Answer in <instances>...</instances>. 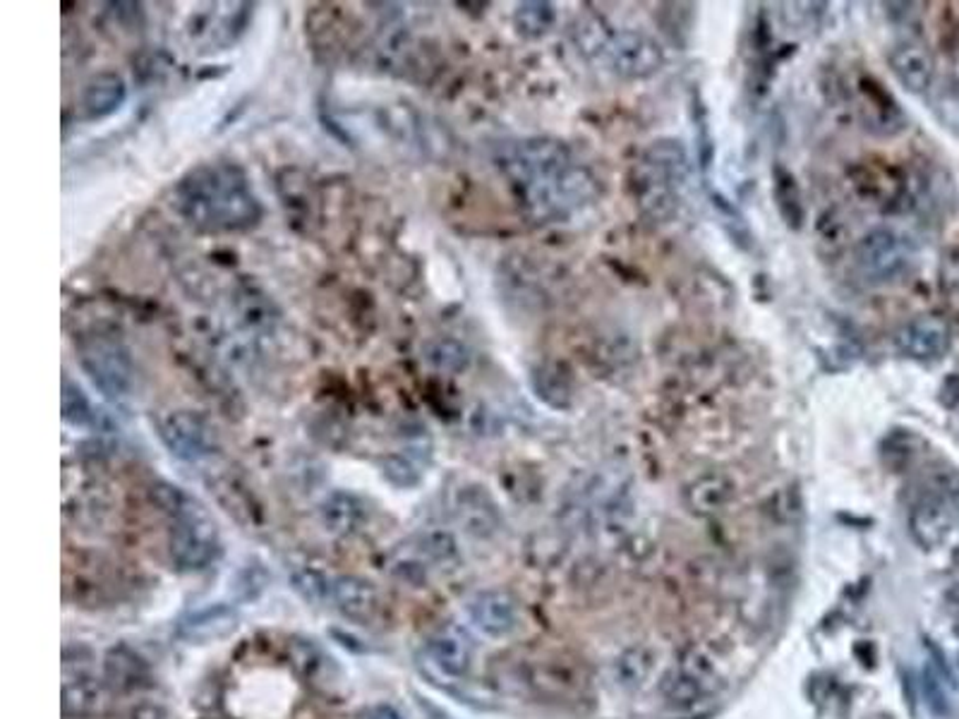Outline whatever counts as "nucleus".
I'll return each instance as SVG.
<instances>
[{"label": "nucleus", "instance_id": "obj_13", "mask_svg": "<svg viewBox=\"0 0 959 719\" xmlns=\"http://www.w3.org/2000/svg\"><path fill=\"white\" fill-rule=\"evenodd\" d=\"M471 618L475 626L487 633L492 638H506L520 624V607L518 600L509 590H483L471 602Z\"/></svg>", "mask_w": 959, "mask_h": 719}, {"label": "nucleus", "instance_id": "obj_34", "mask_svg": "<svg viewBox=\"0 0 959 719\" xmlns=\"http://www.w3.org/2000/svg\"><path fill=\"white\" fill-rule=\"evenodd\" d=\"M945 600H948V604H950V610L959 616V581L948 590V595H945Z\"/></svg>", "mask_w": 959, "mask_h": 719}, {"label": "nucleus", "instance_id": "obj_28", "mask_svg": "<svg viewBox=\"0 0 959 719\" xmlns=\"http://www.w3.org/2000/svg\"><path fill=\"white\" fill-rule=\"evenodd\" d=\"M430 358L444 370H463L468 364V352L454 341H440L430 352Z\"/></svg>", "mask_w": 959, "mask_h": 719}, {"label": "nucleus", "instance_id": "obj_3", "mask_svg": "<svg viewBox=\"0 0 959 719\" xmlns=\"http://www.w3.org/2000/svg\"><path fill=\"white\" fill-rule=\"evenodd\" d=\"M164 511L171 518V559L180 569H204L219 554V532L200 504L178 487H159Z\"/></svg>", "mask_w": 959, "mask_h": 719}, {"label": "nucleus", "instance_id": "obj_18", "mask_svg": "<svg viewBox=\"0 0 959 719\" xmlns=\"http://www.w3.org/2000/svg\"><path fill=\"white\" fill-rule=\"evenodd\" d=\"M657 669V653L651 645L636 643L624 647L612 662V681L624 690H639L653 679Z\"/></svg>", "mask_w": 959, "mask_h": 719}, {"label": "nucleus", "instance_id": "obj_25", "mask_svg": "<svg viewBox=\"0 0 959 719\" xmlns=\"http://www.w3.org/2000/svg\"><path fill=\"white\" fill-rule=\"evenodd\" d=\"M360 518V504L350 495H331L322 506V520L331 532H350Z\"/></svg>", "mask_w": 959, "mask_h": 719}, {"label": "nucleus", "instance_id": "obj_15", "mask_svg": "<svg viewBox=\"0 0 959 719\" xmlns=\"http://www.w3.org/2000/svg\"><path fill=\"white\" fill-rule=\"evenodd\" d=\"M334 607L356 624H375L382 614V598L379 590L356 575H341L327 590Z\"/></svg>", "mask_w": 959, "mask_h": 719}, {"label": "nucleus", "instance_id": "obj_14", "mask_svg": "<svg viewBox=\"0 0 959 719\" xmlns=\"http://www.w3.org/2000/svg\"><path fill=\"white\" fill-rule=\"evenodd\" d=\"M893 75L897 82L911 94H924L930 89L936 77V61L934 53L919 39L899 41L887 55Z\"/></svg>", "mask_w": 959, "mask_h": 719}, {"label": "nucleus", "instance_id": "obj_5", "mask_svg": "<svg viewBox=\"0 0 959 719\" xmlns=\"http://www.w3.org/2000/svg\"><path fill=\"white\" fill-rule=\"evenodd\" d=\"M719 684V674L710 655L691 647L676 667L662 679V700L674 712H688L708 702Z\"/></svg>", "mask_w": 959, "mask_h": 719}, {"label": "nucleus", "instance_id": "obj_24", "mask_svg": "<svg viewBox=\"0 0 959 719\" xmlns=\"http://www.w3.org/2000/svg\"><path fill=\"white\" fill-rule=\"evenodd\" d=\"M432 567L430 561L425 559V554L420 552V549H399L397 557L391 561V575L397 578L399 583H405L408 588H422L428 583Z\"/></svg>", "mask_w": 959, "mask_h": 719}, {"label": "nucleus", "instance_id": "obj_26", "mask_svg": "<svg viewBox=\"0 0 959 719\" xmlns=\"http://www.w3.org/2000/svg\"><path fill=\"white\" fill-rule=\"evenodd\" d=\"M418 549L425 554L432 569H456L461 559L456 540L451 538L449 532H428L425 538L420 540Z\"/></svg>", "mask_w": 959, "mask_h": 719}, {"label": "nucleus", "instance_id": "obj_21", "mask_svg": "<svg viewBox=\"0 0 959 719\" xmlns=\"http://www.w3.org/2000/svg\"><path fill=\"white\" fill-rule=\"evenodd\" d=\"M63 710L67 717H89L104 702V681L94 679L92 674L63 676Z\"/></svg>", "mask_w": 959, "mask_h": 719}, {"label": "nucleus", "instance_id": "obj_32", "mask_svg": "<svg viewBox=\"0 0 959 719\" xmlns=\"http://www.w3.org/2000/svg\"><path fill=\"white\" fill-rule=\"evenodd\" d=\"M125 719H166V710L157 702H143L125 715Z\"/></svg>", "mask_w": 959, "mask_h": 719}, {"label": "nucleus", "instance_id": "obj_31", "mask_svg": "<svg viewBox=\"0 0 959 719\" xmlns=\"http://www.w3.org/2000/svg\"><path fill=\"white\" fill-rule=\"evenodd\" d=\"M924 679H926V694L930 698V708L938 710V712H945V708H948V702H945V696H942V690H940V684L936 681L934 672L928 669Z\"/></svg>", "mask_w": 959, "mask_h": 719}, {"label": "nucleus", "instance_id": "obj_27", "mask_svg": "<svg viewBox=\"0 0 959 719\" xmlns=\"http://www.w3.org/2000/svg\"><path fill=\"white\" fill-rule=\"evenodd\" d=\"M211 628H217V631H219V636H223V633L233 631V628H235V614H233L231 610L219 607V610H214V612L209 610V612H204V614H200V616H194L190 624H186L188 638H194V641L217 638V633L211 631Z\"/></svg>", "mask_w": 959, "mask_h": 719}, {"label": "nucleus", "instance_id": "obj_10", "mask_svg": "<svg viewBox=\"0 0 959 719\" xmlns=\"http://www.w3.org/2000/svg\"><path fill=\"white\" fill-rule=\"evenodd\" d=\"M950 324L938 315H919L895 334L899 356L916 362H936L950 350Z\"/></svg>", "mask_w": 959, "mask_h": 719}, {"label": "nucleus", "instance_id": "obj_9", "mask_svg": "<svg viewBox=\"0 0 959 719\" xmlns=\"http://www.w3.org/2000/svg\"><path fill=\"white\" fill-rule=\"evenodd\" d=\"M159 436L176 458L188 463L209 458L217 446V436L209 422L190 411L168 413L159 425Z\"/></svg>", "mask_w": 959, "mask_h": 719}, {"label": "nucleus", "instance_id": "obj_23", "mask_svg": "<svg viewBox=\"0 0 959 719\" xmlns=\"http://www.w3.org/2000/svg\"><path fill=\"white\" fill-rule=\"evenodd\" d=\"M557 22V12L552 3H520L516 8L514 15V24L518 34H524L526 39H540L545 36L549 30H552Z\"/></svg>", "mask_w": 959, "mask_h": 719}, {"label": "nucleus", "instance_id": "obj_4", "mask_svg": "<svg viewBox=\"0 0 959 719\" xmlns=\"http://www.w3.org/2000/svg\"><path fill=\"white\" fill-rule=\"evenodd\" d=\"M520 681L549 702H578L590 696V669L571 653H542L520 665Z\"/></svg>", "mask_w": 959, "mask_h": 719}, {"label": "nucleus", "instance_id": "obj_7", "mask_svg": "<svg viewBox=\"0 0 959 719\" xmlns=\"http://www.w3.org/2000/svg\"><path fill=\"white\" fill-rule=\"evenodd\" d=\"M600 61L608 63L616 77L636 82L660 73L665 65V51L653 36L636 30H619L610 34Z\"/></svg>", "mask_w": 959, "mask_h": 719}, {"label": "nucleus", "instance_id": "obj_30", "mask_svg": "<svg viewBox=\"0 0 959 719\" xmlns=\"http://www.w3.org/2000/svg\"><path fill=\"white\" fill-rule=\"evenodd\" d=\"M936 489L955 506V511L959 514V470L955 468L940 470L936 477Z\"/></svg>", "mask_w": 959, "mask_h": 719}, {"label": "nucleus", "instance_id": "obj_8", "mask_svg": "<svg viewBox=\"0 0 959 719\" xmlns=\"http://www.w3.org/2000/svg\"><path fill=\"white\" fill-rule=\"evenodd\" d=\"M84 372L110 401H123L133 389V362L128 350L113 341H94L82 352Z\"/></svg>", "mask_w": 959, "mask_h": 719}, {"label": "nucleus", "instance_id": "obj_19", "mask_svg": "<svg viewBox=\"0 0 959 719\" xmlns=\"http://www.w3.org/2000/svg\"><path fill=\"white\" fill-rule=\"evenodd\" d=\"M128 98V87L120 75L102 73L96 75L82 94V108L89 120H104L113 116Z\"/></svg>", "mask_w": 959, "mask_h": 719}, {"label": "nucleus", "instance_id": "obj_16", "mask_svg": "<svg viewBox=\"0 0 959 719\" xmlns=\"http://www.w3.org/2000/svg\"><path fill=\"white\" fill-rule=\"evenodd\" d=\"M641 176L679 190L688 176V154L679 139H657L641 161Z\"/></svg>", "mask_w": 959, "mask_h": 719}, {"label": "nucleus", "instance_id": "obj_17", "mask_svg": "<svg viewBox=\"0 0 959 719\" xmlns=\"http://www.w3.org/2000/svg\"><path fill=\"white\" fill-rule=\"evenodd\" d=\"M735 497V485L731 479L719 473H705L696 477L684 491L686 509L700 518L715 516Z\"/></svg>", "mask_w": 959, "mask_h": 719}, {"label": "nucleus", "instance_id": "obj_12", "mask_svg": "<svg viewBox=\"0 0 959 719\" xmlns=\"http://www.w3.org/2000/svg\"><path fill=\"white\" fill-rule=\"evenodd\" d=\"M425 653L432 665L451 679H463L473 667V641L468 633L454 624L436 626L425 643Z\"/></svg>", "mask_w": 959, "mask_h": 719}, {"label": "nucleus", "instance_id": "obj_11", "mask_svg": "<svg viewBox=\"0 0 959 719\" xmlns=\"http://www.w3.org/2000/svg\"><path fill=\"white\" fill-rule=\"evenodd\" d=\"M959 514L940 491H928L909 511V532L921 549H938L950 540Z\"/></svg>", "mask_w": 959, "mask_h": 719}, {"label": "nucleus", "instance_id": "obj_29", "mask_svg": "<svg viewBox=\"0 0 959 719\" xmlns=\"http://www.w3.org/2000/svg\"><path fill=\"white\" fill-rule=\"evenodd\" d=\"M384 475L399 487H411L418 483V473L413 470V465L403 458H389L384 465Z\"/></svg>", "mask_w": 959, "mask_h": 719}, {"label": "nucleus", "instance_id": "obj_33", "mask_svg": "<svg viewBox=\"0 0 959 719\" xmlns=\"http://www.w3.org/2000/svg\"><path fill=\"white\" fill-rule=\"evenodd\" d=\"M368 719H401V715L393 708H389V705H379V708H375L368 715Z\"/></svg>", "mask_w": 959, "mask_h": 719}, {"label": "nucleus", "instance_id": "obj_2", "mask_svg": "<svg viewBox=\"0 0 959 719\" xmlns=\"http://www.w3.org/2000/svg\"><path fill=\"white\" fill-rule=\"evenodd\" d=\"M173 204L202 233L247 231L262 219L260 197L243 168L233 163L197 166L178 182Z\"/></svg>", "mask_w": 959, "mask_h": 719}, {"label": "nucleus", "instance_id": "obj_22", "mask_svg": "<svg viewBox=\"0 0 959 719\" xmlns=\"http://www.w3.org/2000/svg\"><path fill=\"white\" fill-rule=\"evenodd\" d=\"M63 420L65 425L75 430L96 427V413L92 401L70 377H63Z\"/></svg>", "mask_w": 959, "mask_h": 719}, {"label": "nucleus", "instance_id": "obj_6", "mask_svg": "<svg viewBox=\"0 0 959 719\" xmlns=\"http://www.w3.org/2000/svg\"><path fill=\"white\" fill-rule=\"evenodd\" d=\"M914 250L909 237L893 229H873L856 243L854 262L871 284H893L909 272Z\"/></svg>", "mask_w": 959, "mask_h": 719}, {"label": "nucleus", "instance_id": "obj_1", "mask_svg": "<svg viewBox=\"0 0 959 719\" xmlns=\"http://www.w3.org/2000/svg\"><path fill=\"white\" fill-rule=\"evenodd\" d=\"M499 166L518 200L538 221L567 219L598 200V178L576 163L559 139H520L504 147Z\"/></svg>", "mask_w": 959, "mask_h": 719}, {"label": "nucleus", "instance_id": "obj_20", "mask_svg": "<svg viewBox=\"0 0 959 719\" xmlns=\"http://www.w3.org/2000/svg\"><path fill=\"white\" fill-rule=\"evenodd\" d=\"M149 669L128 647H113L104 662V684L118 694H130L147 686Z\"/></svg>", "mask_w": 959, "mask_h": 719}]
</instances>
